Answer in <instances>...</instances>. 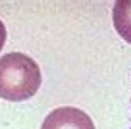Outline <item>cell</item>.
<instances>
[{
	"instance_id": "6da1fadb",
	"label": "cell",
	"mask_w": 131,
	"mask_h": 129,
	"mask_svg": "<svg viewBox=\"0 0 131 129\" xmlns=\"http://www.w3.org/2000/svg\"><path fill=\"white\" fill-rule=\"evenodd\" d=\"M42 71L33 58L20 51L0 58V98L5 101H25L38 91Z\"/></svg>"
},
{
	"instance_id": "7a4b0ae2",
	"label": "cell",
	"mask_w": 131,
	"mask_h": 129,
	"mask_svg": "<svg viewBox=\"0 0 131 129\" xmlns=\"http://www.w3.org/2000/svg\"><path fill=\"white\" fill-rule=\"evenodd\" d=\"M40 129H96L95 123L85 111L73 106H61L53 109Z\"/></svg>"
},
{
	"instance_id": "3957f363",
	"label": "cell",
	"mask_w": 131,
	"mask_h": 129,
	"mask_svg": "<svg viewBox=\"0 0 131 129\" xmlns=\"http://www.w3.org/2000/svg\"><path fill=\"white\" fill-rule=\"evenodd\" d=\"M113 25L118 35L131 45V0H118L115 3Z\"/></svg>"
},
{
	"instance_id": "277c9868",
	"label": "cell",
	"mask_w": 131,
	"mask_h": 129,
	"mask_svg": "<svg viewBox=\"0 0 131 129\" xmlns=\"http://www.w3.org/2000/svg\"><path fill=\"white\" fill-rule=\"evenodd\" d=\"M5 42H7V28H5V23L0 20V51H2Z\"/></svg>"
},
{
	"instance_id": "5b68a950",
	"label": "cell",
	"mask_w": 131,
	"mask_h": 129,
	"mask_svg": "<svg viewBox=\"0 0 131 129\" xmlns=\"http://www.w3.org/2000/svg\"><path fill=\"white\" fill-rule=\"evenodd\" d=\"M129 129H131V104H129Z\"/></svg>"
}]
</instances>
